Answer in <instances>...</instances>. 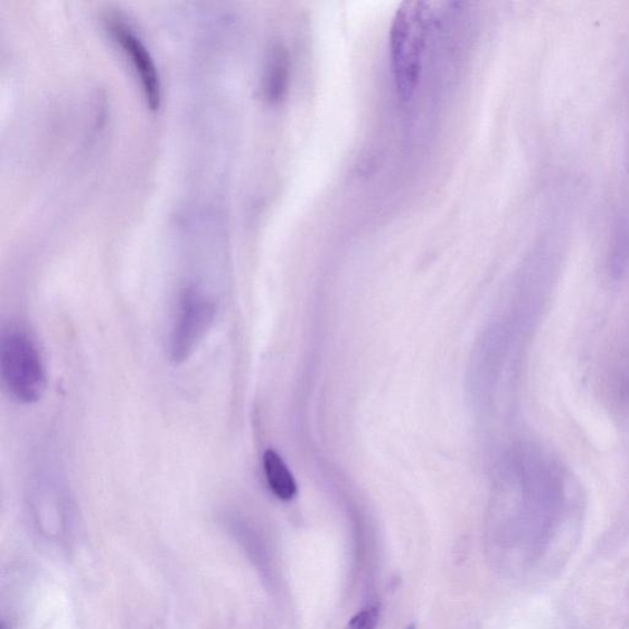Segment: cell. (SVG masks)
Here are the masks:
<instances>
[{
  "label": "cell",
  "mask_w": 629,
  "mask_h": 629,
  "mask_svg": "<svg viewBox=\"0 0 629 629\" xmlns=\"http://www.w3.org/2000/svg\"><path fill=\"white\" fill-rule=\"evenodd\" d=\"M103 23L133 63L140 84H142L149 108L156 110L162 103L163 89L161 75H159L153 55L150 54L143 40L124 16L109 12L103 16Z\"/></svg>",
  "instance_id": "277c9868"
},
{
  "label": "cell",
  "mask_w": 629,
  "mask_h": 629,
  "mask_svg": "<svg viewBox=\"0 0 629 629\" xmlns=\"http://www.w3.org/2000/svg\"><path fill=\"white\" fill-rule=\"evenodd\" d=\"M2 377L11 395L23 403L39 401L46 390V372L41 355L29 335L8 332L0 353Z\"/></svg>",
  "instance_id": "7a4b0ae2"
},
{
  "label": "cell",
  "mask_w": 629,
  "mask_h": 629,
  "mask_svg": "<svg viewBox=\"0 0 629 629\" xmlns=\"http://www.w3.org/2000/svg\"><path fill=\"white\" fill-rule=\"evenodd\" d=\"M380 609L378 606H369L355 615L344 629H375L379 624Z\"/></svg>",
  "instance_id": "52a82bcc"
},
{
  "label": "cell",
  "mask_w": 629,
  "mask_h": 629,
  "mask_svg": "<svg viewBox=\"0 0 629 629\" xmlns=\"http://www.w3.org/2000/svg\"><path fill=\"white\" fill-rule=\"evenodd\" d=\"M215 316V304L199 289H186L178 305L171 342L175 364L190 358L202 338L210 330Z\"/></svg>",
  "instance_id": "3957f363"
},
{
  "label": "cell",
  "mask_w": 629,
  "mask_h": 629,
  "mask_svg": "<svg viewBox=\"0 0 629 629\" xmlns=\"http://www.w3.org/2000/svg\"><path fill=\"white\" fill-rule=\"evenodd\" d=\"M290 80V58L284 45L271 47L264 75H262V90L271 102H278L286 97Z\"/></svg>",
  "instance_id": "5b68a950"
},
{
  "label": "cell",
  "mask_w": 629,
  "mask_h": 629,
  "mask_svg": "<svg viewBox=\"0 0 629 629\" xmlns=\"http://www.w3.org/2000/svg\"><path fill=\"white\" fill-rule=\"evenodd\" d=\"M420 3H406L393 21L390 50L397 88L403 100L417 90L427 37V14Z\"/></svg>",
  "instance_id": "6da1fadb"
},
{
  "label": "cell",
  "mask_w": 629,
  "mask_h": 629,
  "mask_svg": "<svg viewBox=\"0 0 629 629\" xmlns=\"http://www.w3.org/2000/svg\"><path fill=\"white\" fill-rule=\"evenodd\" d=\"M265 474L272 492L279 500L289 501L297 494V483L292 474L284 463V460L275 452L267 450L264 456Z\"/></svg>",
  "instance_id": "8992f818"
}]
</instances>
